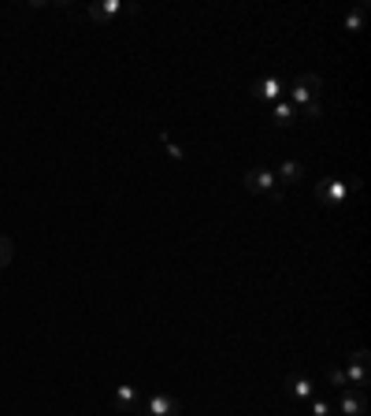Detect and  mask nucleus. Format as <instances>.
Listing matches in <instances>:
<instances>
[{
	"label": "nucleus",
	"instance_id": "f257e3e1",
	"mask_svg": "<svg viewBox=\"0 0 371 416\" xmlns=\"http://www.w3.org/2000/svg\"><path fill=\"white\" fill-rule=\"evenodd\" d=\"M320 89H323V78L304 71L289 82V104L304 115V119H320L323 115V104H320Z\"/></svg>",
	"mask_w": 371,
	"mask_h": 416
},
{
	"label": "nucleus",
	"instance_id": "f03ea898",
	"mask_svg": "<svg viewBox=\"0 0 371 416\" xmlns=\"http://www.w3.org/2000/svg\"><path fill=\"white\" fill-rule=\"evenodd\" d=\"M245 190L249 193H263L268 201L282 204V186H278L275 171H268V167H249L245 171Z\"/></svg>",
	"mask_w": 371,
	"mask_h": 416
},
{
	"label": "nucleus",
	"instance_id": "7ed1b4c3",
	"mask_svg": "<svg viewBox=\"0 0 371 416\" xmlns=\"http://www.w3.org/2000/svg\"><path fill=\"white\" fill-rule=\"evenodd\" d=\"M367 379H371V353L367 349H353L349 364H346V383L356 386V390H364Z\"/></svg>",
	"mask_w": 371,
	"mask_h": 416
},
{
	"label": "nucleus",
	"instance_id": "20e7f679",
	"mask_svg": "<svg viewBox=\"0 0 371 416\" xmlns=\"http://www.w3.org/2000/svg\"><path fill=\"white\" fill-rule=\"evenodd\" d=\"M145 416H182V401L156 390V394L145 398Z\"/></svg>",
	"mask_w": 371,
	"mask_h": 416
},
{
	"label": "nucleus",
	"instance_id": "39448f33",
	"mask_svg": "<svg viewBox=\"0 0 371 416\" xmlns=\"http://www.w3.org/2000/svg\"><path fill=\"white\" fill-rule=\"evenodd\" d=\"M253 97L263 100V104H275V100L286 97V82H282V78H275V74L256 78V82H253Z\"/></svg>",
	"mask_w": 371,
	"mask_h": 416
},
{
	"label": "nucleus",
	"instance_id": "423d86ee",
	"mask_svg": "<svg viewBox=\"0 0 371 416\" xmlns=\"http://www.w3.org/2000/svg\"><path fill=\"white\" fill-rule=\"evenodd\" d=\"M338 409L346 416H367V390H356V386H346L338 398Z\"/></svg>",
	"mask_w": 371,
	"mask_h": 416
},
{
	"label": "nucleus",
	"instance_id": "0eeeda50",
	"mask_svg": "<svg viewBox=\"0 0 371 416\" xmlns=\"http://www.w3.org/2000/svg\"><path fill=\"white\" fill-rule=\"evenodd\" d=\"M346 178H320V186H315V201H323V204H341L346 201Z\"/></svg>",
	"mask_w": 371,
	"mask_h": 416
},
{
	"label": "nucleus",
	"instance_id": "6e6552de",
	"mask_svg": "<svg viewBox=\"0 0 371 416\" xmlns=\"http://www.w3.org/2000/svg\"><path fill=\"white\" fill-rule=\"evenodd\" d=\"M115 405L123 409V412L141 409V401H138V394H134V386H130V383H119V386H115Z\"/></svg>",
	"mask_w": 371,
	"mask_h": 416
},
{
	"label": "nucleus",
	"instance_id": "1a4fd4ad",
	"mask_svg": "<svg viewBox=\"0 0 371 416\" xmlns=\"http://www.w3.org/2000/svg\"><path fill=\"white\" fill-rule=\"evenodd\" d=\"M271 119H275V126H289V123L297 119V108L282 97V100H275V104H271Z\"/></svg>",
	"mask_w": 371,
	"mask_h": 416
},
{
	"label": "nucleus",
	"instance_id": "9d476101",
	"mask_svg": "<svg viewBox=\"0 0 371 416\" xmlns=\"http://www.w3.org/2000/svg\"><path fill=\"white\" fill-rule=\"evenodd\" d=\"M275 178H278V186H282V182H289V186H294V182L304 178V167H301L297 160H282V164H278V171H275Z\"/></svg>",
	"mask_w": 371,
	"mask_h": 416
},
{
	"label": "nucleus",
	"instance_id": "9b49d317",
	"mask_svg": "<svg viewBox=\"0 0 371 416\" xmlns=\"http://www.w3.org/2000/svg\"><path fill=\"white\" fill-rule=\"evenodd\" d=\"M119 11H123V4H119V0H100V4H93V8H89V19L108 22V19L119 15Z\"/></svg>",
	"mask_w": 371,
	"mask_h": 416
},
{
	"label": "nucleus",
	"instance_id": "f8f14e48",
	"mask_svg": "<svg viewBox=\"0 0 371 416\" xmlns=\"http://www.w3.org/2000/svg\"><path fill=\"white\" fill-rule=\"evenodd\" d=\"M286 386L294 390L297 398H315V383H312V379H304V375H297V372H294V375H286Z\"/></svg>",
	"mask_w": 371,
	"mask_h": 416
},
{
	"label": "nucleus",
	"instance_id": "ddd939ff",
	"mask_svg": "<svg viewBox=\"0 0 371 416\" xmlns=\"http://www.w3.org/2000/svg\"><path fill=\"white\" fill-rule=\"evenodd\" d=\"M11 260H15V242L8 234H0V268H8Z\"/></svg>",
	"mask_w": 371,
	"mask_h": 416
},
{
	"label": "nucleus",
	"instance_id": "4468645a",
	"mask_svg": "<svg viewBox=\"0 0 371 416\" xmlns=\"http://www.w3.org/2000/svg\"><path fill=\"white\" fill-rule=\"evenodd\" d=\"M364 15H367V8H364V4L356 8V11H349V15H346V30H349V34H356V30L364 26Z\"/></svg>",
	"mask_w": 371,
	"mask_h": 416
},
{
	"label": "nucleus",
	"instance_id": "2eb2a0df",
	"mask_svg": "<svg viewBox=\"0 0 371 416\" xmlns=\"http://www.w3.org/2000/svg\"><path fill=\"white\" fill-rule=\"evenodd\" d=\"M327 379H330V386H341V390L349 386V383H346V372H341L338 364H327Z\"/></svg>",
	"mask_w": 371,
	"mask_h": 416
},
{
	"label": "nucleus",
	"instance_id": "dca6fc26",
	"mask_svg": "<svg viewBox=\"0 0 371 416\" xmlns=\"http://www.w3.org/2000/svg\"><path fill=\"white\" fill-rule=\"evenodd\" d=\"M160 141H164V149H167V156H171V160H186V152L175 145V141H171V134H167V130H160Z\"/></svg>",
	"mask_w": 371,
	"mask_h": 416
},
{
	"label": "nucleus",
	"instance_id": "f3484780",
	"mask_svg": "<svg viewBox=\"0 0 371 416\" xmlns=\"http://www.w3.org/2000/svg\"><path fill=\"white\" fill-rule=\"evenodd\" d=\"M312 412H315V416H330V405H327L323 398H312Z\"/></svg>",
	"mask_w": 371,
	"mask_h": 416
}]
</instances>
